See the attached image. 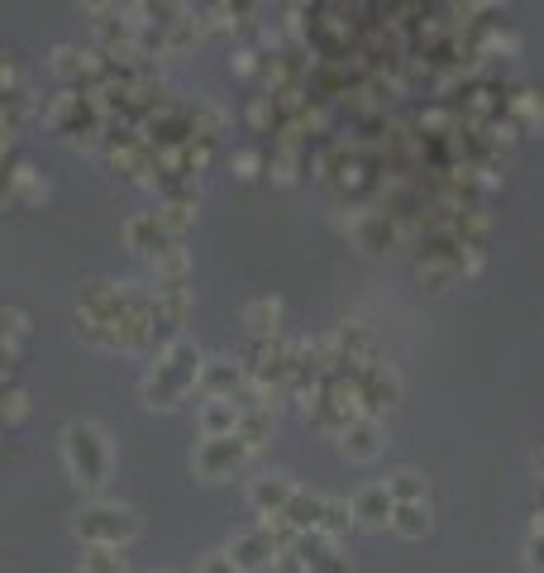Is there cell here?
<instances>
[{"mask_svg":"<svg viewBox=\"0 0 544 573\" xmlns=\"http://www.w3.org/2000/svg\"><path fill=\"white\" fill-rule=\"evenodd\" d=\"M62 454H68V469L77 473V483L87 478V487H101L110 473V440L101 425L91 421H72L62 430Z\"/></svg>","mask_w":544,"mask_h":573,"instance_id":"obj_1","label":"cell"},{"mask_svg":"<svg viewBox=\"0 0 544 573\" xmlns=\"http://www.w3.org/2000/svg\"><path fill=\"white\" fill-rule=\"evenodd\" d=\"M77 535H87L91 545H124V540L139 535V516L130 506H91V512H77Z\"/></svg>","mask_w":544,"mask_h":573,"instance_id":"obj_2","label":"cell"},{"mask_svg":"<svg viewBox=\"0 0 544 573\" xmlns=\"http://www.w3.org/2000/svg\"><path fill=\"white\" fill-rule=\"evenodd\" d=\"M249 444L239 435H205V444L197 454H191V469H197L201 478H211V483H220V478H230L239 464H244Z\"/></svg>","mask_w":544,"mask_h":573,"instance_id":"obj_3","label":"cell"},{"mask_svg":"<svg viewBox=\"0 0 544 573\" xmlns=\"http://www.w3.org/2000/svg\"><path fill=\"white\" fill-rule=\"evenodd\" d=\"M359 402H367V411L373 416H382V411H392L396 402H402V378H396L392 363H359Z\"/></svg>","mask_w":544,"mask_h":573,"instance_id":"obj_4","label":"cell"},{"mask_svg":"<svg viewBox=\"0 0 544 573\" xmlns=\"http://www.w3.org/2000/svg\"><path fill=\"white\" fill-rule=\"evenodd\" d=\"M349 512H354V525H363V531H387L396 502H392L387 483H367L349 497Z\"/></svg>","mask_w":544,"mask_h":573,"instance_id":"obj_5","label":"cell"},{"mask_svg":"<svg viewBox=\"0 0 544 573\" xmlns=\"http://www.w3.org/2000/svg\"><path fill=\"white\" fill-rule=\"evenodd\" d=\"M230 560L239 564V573H259L278 560V540L268 535V525H253V531H239L230 540Z\"/></svg>","mask_w":544,"mask_h":573,"instance_id":"obj_6","label":"cell"},{"mask_svg":"<svg viewBox=\"0 0 544 573\" xmlns=\"http://www.w3.org/2000/svg\"><path fill=\"white\" fill-rule=\"evenodd\" d=\"M292 492H296V483L286 473H263V478H253V487H249V506L259 516H282Z\"/></svg>","mask_w":544,"mask_h":573,"instance_id":"obj_7","label":"cell"},{"mask_svg":"<svg viewBox=\"0 0 544 573\" xmlns=\"http://www.w3.org/2000/svg\"><path fill=\"white\" fill-rule=\"evenodd\" d=\"M344 454L367 464V459L382 454V421L377 416H354L344 425Z\"/></svg>","mask_w":544,"mask_h":573,"instance_id":"obj_8","label":"cell"},{"mask_svg":"<svg viewBox=\"0 0 544 573\" xmlns=\"http://www.w3.org/2000/svg\"><path fill=\"white\" fill-rule=\"evenodd\" d=\"M430 502H396V512H392V531L402 535V540H425L430 535Z\"/></svg>","mask_w":544,"mask_h":573,"instance_id":"obj_9","label":"cell"},{"mask_svg":"<svg viewBox=\"0 0 544 573\" xmlns=\"http://www.w3.org/2000/svg\"><path fill=\"white\" fill-rule=\"evenodd\" d=\"M239 411H244V406H234V396H211V406H205V416H201L205 435H234V430H239Z\"/></svg>","mask_w":544,"mask_h":573,"instance_id":"obj_10","label":"cell"},{"mask_svg":"<svg viewBox=\"0 0 544 573\" xmlns=\"http://www.w3.org/2000/svg\"><path fill=\"white\" fill-rule=\"evenodd\" d=\"M244 321H249V330L253 334H278V321H282V306L272 296H263V301H253V306L244 311Z\"/></svg>","mask_w":544,"mask_h":573,"instance_id":"obj_11","label":"cell"},{"mask_svg":"<svg viewBox=\"0 0 544 573\" xmlns=\"http://www.w3.org/2000/svg\"><path fill=\"white\" fill-rule=\"evenodd\" d=\"M387 492H392V502H425V478L415 469H402L387 478Z\"/></svg>","mask_w":544,"mask_h":573,"instance_id":"obj_12","label":"cell"},{"mask_svg":"<svg viewBox=\"0 0 544 573\" xmlns=\"http://www.w3.org/2000/svg\"><path fill=\"white\" fill-rule=\"evenodd\" d=\"M82 573H124V560L115 545H91L87 560H82Z\"/></svg>","mask_w":544,"mask_h":573,"instance_id":"obj_13","label":"cell"},{"mask_svg":"<svg viewBox=\"0 0 544 573\" xmlns=\"http://www.w3.org/2000/svg\"><path fill=\"white\" fill-rule=\"evenodd\" d=\"M230 359H215V363H205V382H211V396H234L239 388V369H225Z\"/></svg>","mask_w":544,"mask_h":573,"instance_id":"obj_14","label":"cell"},{"mask_svg":"<svg viewBox=\"0 0 544 573\" xmlns=\"http://www.w3.org/2000/svg\"><path fill=\"white\" fill-rule=\"evenodd\" d=\"M191 573H239V564L230 560V554H201Z\"/></svg>","mask_w":544,"mask_h":573,"instance_id":"obj_15","label":"cell"},{"mask_svg":"<svg viewBox=\"0 0 544 573\" xmlns=\"http://www.w3.org/2000/svg\"><path fill=\"white\" fill-rule=\"evenodd\" d=\"M311 573H354V564H349L340 550H330V554H320V560L311 564Z\"/></svg>","mask_w":544,"mask_h":573,"instance_id":"obj_16","label":"cell"},{"mask_svg":"<svg viewBox=\"0 0 544 573\" xmlns=\"http://www.w3.org/2000/svg\"><path fill=\"white\" fill-rule=\"evenodd\" d=\"M163 573H168V569H163Z\"/></svg>","mask_w":544,"mask_h":573,"instance_id":"obj_17","label":"cell"}]
</instances>
